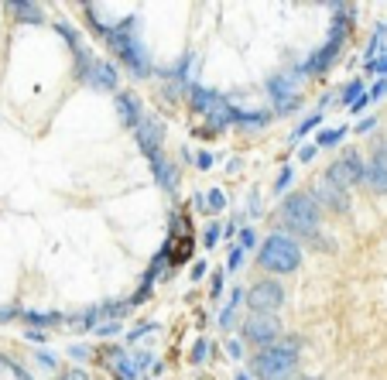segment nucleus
I'll use <instances>...</instances> for the list:
<instances>
[{
	"instance_id": "1",
	"label": "nucleus",
	"mask_w": 387,
	"mask_h": 380,
	"mask_svg": "<svg viewBox=\"0 0 387 380\" xmlns=\"http://www.w3.org/2000/svg\"><path fill=\"white\" fill-rule=\"evenodd\" d=\"M137 27H141L137 14H130V18H124L120 25L110 27L106 42H110L113 55L130 69V76H151V55H148V49L141 45Z\"/></svg>"
},
{
	"instance_id": "2",
	"label": "nucleus",
	"mask_w": 387,
	"mask_h": 380,
	"mask_svg": "<svg viewBox=\"0 0 387 380\" xmlns=\"http://www.w3.org/2000/svg\"><path fill=\"white\" fill-rule=\"evenodd\" d=\"M298 353H302V339L288 336V339H278L274 346H264L250 360V370L260 380H288L295 374V367H298Z\"/></svg>"
},
{
	"instance_id": "3",
	"label": "nucleus",
	"mask_w": 387,
	"mask_h": 380,
	"mask_svg": "<svg viewBox=\"0 0 387 380\" xmlns=\"http://www.w3.org/2000/svg\"><path fill=\"white\" fill-rule=\"evenodd\" d=\"M281 220L291 229H298L302 236H312L319 229V220H322V205L315 203L312 192H291L281 203Z\"/></svg>"
},
{
	"instance_id": "4",
	"label": "nucleus",
	"mask_w": 387,
	"mask_h": 380,
	"mask_svg": "<svg viewBox=\"0 0 387 380\" xmlns=\"http://www.w3.org/2000/svg\"><path fill=\"white\" fill-rule=\"evenodd\" d=\"M258 264L260 267H267V271H274V274H291V271L302 264V251H298L295 240L274 233V236H267V240L260 243Z\"/></svg>"
},
{
	"instance_id": "5",
	"label": "nucleus",
	"mask_w": 387,
	"mask_h": 380,
	"mask_svg": "<svg viewBox=\"0 0 387 380\" xmlns=\"http://www.w3.org/2000/svg\"><path fill=\"white\" fill-rule=\"evenodd\" d=\"M72 55H76V76L86 86H93V89H117V65L96 58L89 49H79Z\"/></svg>"
},
{
	"instance_id": "6",
	"label": "nucleus",
	"mask_w": 387,
	"mask_h": 380,
	"mask_svg": "<svg viewBox=\"0 0 387 380\" xmlns=\"http://www.w3.org/2000/svg\"><path fill=\"white\" fill-rule=\"evenodd\" d=\"M284 302V288L278 281H258L247 291V305L254 308V315H274Z\"/></svg>"
},
{
	"instance_id": "7",
	"label": "nucleus",
	"mask_w": 387,
	"mask_h": 380,
	"mask_svg": "<svg viewBox=\"0 0 387 380\" xmlns=\"http://www.w3.org/2000/svg\"><path fill=\"white\" fill-rule=\"evenodd\" d=\"M326 178L336 182V185H343V189H350V185H357V182L367 178V165H363V158L357 151H346L343 158H336L333 165H329Z\"/></svg>"
},
{
	"instance_id": "8",
	"label": "nucleus",
	"mask_w": 387,
	"mask_h": 380,
	"mask_svg": "<svg viewBox=\"0 0 387 380\" xmlns=\"http://www.w3.org/2000/svg\"><path fill=\"white\" fill-rule=\"evenodd\" d=\"M343 38H346V25H333V38H329L322 49L315 51V55H309V58H305L302 72H305V76H319V72H326V69L336 62V55H339Z\"/></svg>"
},
{
	"instance_id": "9",
	"label": "nucleus",
	"mask_w": 387,
	"mask_h": 380,
	"mask_svg": "<svg viewBox=\"0 0 387 380\" xmlns=\"http://www.w3.org/2000/svg\"><path fill=\"white\" fill-rule=\"evenodd\" d=\"M278 332H281V322L274 315H250L243 322V336L254 343V346H274L278 343Z\"/></svg>"
},
{
	"instance_id": "10",
	"label": "nucleus",
	"mask_w": 387,
	"mask_h": 380,
	"mask_svg": "<svg viewBox=\"0 0 387 380\" xmlns=\"http://www.w3.org/2000/svg\"><path fill=\"white\" fill-rule=\"evenodd\" d=\"M312 196H315V203H319V205L336 209V213H346V209H350V196H346V189H343V185H336V182H329L326 175L315 182Z\"/></svg>"
},
{
	"instance_id": "11",
	"label": "nucleus",
	"mask_w": 387,
	"mask_h": 380,
	"mask_svg": "<svg viewBox=\"0 0 387 380\" xmlns=\"http://www.w3.org/2000/svg\"><path fill=\"white\" fill-rule=\"evenodd\" d=\"M137 144H141V151L148 154V158H155L161 154V141H165V124L158 120V117H144L141 124H137Z\"/></svg>"
},
{
	"instance_id": "12",
	"label": "nucleus",
	"mask_w": 387,
	"mask_h": 380,
	"mask_svg": "<svg viewBox=\"0 0 387 380\" xmlns=\"http://www.w3.org/2000/svg\"><path fill=\"white\" fill-rule=\"evenodd\" d=\"M367 185L374 192H387V144L384 141L374 148L370 161H367Z\"/></svg>"
},
{
	"instance_id": "13",
	"label": "nucleus",
	"mask_w": 387,
	"mask_h": 380,
	"mask_svg": "<svg viewBox=\"0 0 387 380\" xmlns=\"http://www.w3.org/2000/svg\"><path fill=\"white\" fill-rule=\"evenodd\" d=\"M117 117H120V124L130 127V130H137V124L144 120L141 103H137L134 93H117Z\"/></svg>"
},
{
	"instance_id": "14",
	"label": "nucleus",
	"mask_w": 387,
	"mask_h": 380,
	"mask_svg": "<svg viewBox=\"0 0 387 380\" xmlns=\"http://www.w3.org/2000/svg\"><path fill=\"white\" fill-rule=\"evenodd\" d=\"M151 168H155L158 185H161L165 192H175V185H179V172H175V165H172L165 154H155V158H151Z\"/></svg>"
},
{
	"instance_id": "15",
	"label": "nucleus",
	"mask_w": 387,
	"mask_h": 380,
	"mask_svg": "<svg viewBox=\"0 0 387 380\" xmlns=\"http://www.w3.org/2000/svg\"><path fill=\"white\" fill-rule=\"evenodd\" d=\"M267 93H271L274 100H281V106H284V103H291V100H298V96H295V72L271 76V79H267Z\"/></svg>"
},
{
	"instance_id": "16",
	"label": "nucleus",
	"mask_w": 387,
	"mask_h": 380,
	"mask_svg": "<svg viewBox=\"0 0 387 380\" xmlns=\"http://www.w3.org/2000/svg\"><path fill=\"white\" fill-rule=\"evenodd\" d=\"M106 363L113 367V377L117 380H137V363L124 356V350H106Z\"/></svg>"
},
{
	"instance_id": "17",
	"label": "nucleus",
	"mask_w": 387,
	"mask_h": 380,
	"mask_svg": "<svg viewBox=\"0 0 387 380\" xmlns=\"http://www.w3.org/2000/svg\"><path fill=\"white\" fill-rule=\"evenodd\" d=\"M7 11H11L14 21H21V25H42V21H45L42 7H38V4H27V0H11Z\"/></svg>"
},
{
	"instance_id": "18",
	"label": "nucleus",
	"mask_w": 387,
	"mask_h": 380,
	"mask_svg": "<svg viewBox=\"0 0 387 380\" xmlns=\"http://www.w3.org/2000/svg\"><path fill=\"white\" fill-rule=\"evenodd\" d=\"M209 124L220 127V130H223V127H230V124H240V110L230 106V100H223V96H220V103L209 110Z\"/></svg>"
},
{
	"instance_id": "19",
	"label": "nucleus",
	"mask_w": 387,
	"mask_h": 380,
	"mask_svg": "<svg viewBox=\"0 0 387 380\" xmlns=\"http://www.w3.org/2000/svg\"><path fill=\"white\" fill-rule=\"evenodd\" d=\"M189 103H192V110L196 113H206L220 103V93H212V89H206V86H189Z\"/></svg>"
},
{
	"instance_id": "20",
	"label": "nucleus",
	"mask_w": 387,
	"mask_h": 380,
	"mask_svg": "<svg viewBox=\"0 0 387 380\" xmlns=\"http://www.w3.org/2000/svg\"><path fill=\"white\" fill-rule=\"evenodd\" d=\"M21 319H25L31 329H45V326H58V322H62L58 312H25Z\"/></svg>"
},
{
	"instance_id": "21",
	"label": "nucleus",
	"mask_w": 387,
	"mask_h": 380,
	"mask_svg": "<svg viewBox=\"0 0 387 380\" xmlns=\"http://www.w3.org/2000/svg\"><path fill=\"white\" fill-rule=\"evenodd\" d=\"M381 49H387V25H377L374 38H370V45H367V58H374Z\"/></svg>"
},
{
	"instance_id": "22",
	"label": "nucleus",
	"mask_w": 387,
	"mask_h": 380,
	"mask_svg": "<svg viewBox=\"0 0 387 380\" xmlns=\"http://www.w3.org/2000/svg\"><path fill=\"white\" fill-rule=\"evenodd\" d=\"M357 100H363V82H360V79H357V82H350V86H346V93H343V103H346L350 110L357 106Z\"/></svg>"
},
{
	"instance_id": "23",
	"label": "nucleus",
	"mask_w": 387,
	"mask_h": 380,
	"mask_svg": "<svg viewBox=\"0 0 387 380\" xmlns=\"http://www.w3.org/2000/svg\"><path fill=\"white\" fill-rule=\"evenodd\" d=\"M206 205H209V213H220V209H227V196H223L220 189H212L206 196Z\"/></svg>"
},
{
	"instance_id": "24",
	"label": "nucleus",
	"mask_w": 387,
	"mask_h": 380,
	"mask_svg": "<svg viewBox=\"0 0 387 380\" xmlns=\"http://www.w3.org/2000/svg\"><path fill=\"white\" fill-rule=\"evenodd\" d=\"M343 134H346V127H336V130H322V137H319V144H339L343 141Z\"/></svg>"
},
{
	"instance_id": "25",
	"label": "nucleus",
	"mask_w": 387,
	"mask_h": 380,
	"mask_svg": "<svg viewBox=\"0 0 387 380\" xmlns=\"http://www.w3.org/2000/svg\"><path fill=\"white\" fill-rule=\"evenodd\" d=\"M0 367H7V370H11L18 380H31V374H25V367H18V363H14V360H7V356H0Z\"/></svg>"
},
{
	"instance_id": "26",
	"label": "nucleus",
	"mask_w": 387,
	"mask_h": 380,
	"mask_svg": "<svg viewBox=\"0 0 387 380\" xmlns=\"http://www.w3.org/2000/svg\"><path fill=\"white\" fill-rule=\"evenodd\" d=\"M315 124H319V113H315V117H309V120H302V127H295L291 141H302V137H305V134H309V130H312Z\"/></svg>"
},
{
	"instance_id": "27",
	"label": "nucleus",
	"mask_w": 387,
	"mask_h": 380,
	"mask_svg": "<svg viewBox=\"0 0 387 380\" xmlns=\"http://www.w3.org/2000/svg\"><path fill=\"white\" fill-rule=\"evenodd\" d=\"M206 356H209V343L206 339H199L196 350H192V363H206Z\"/></svg>"
},
{
	"instance_id": "28",
	"label": "nucleus",
	"mask_w": 387,
	"mask_h": 380,
	"mask_svg": "<svg viewBox=\"0 0 387 380\" xmlns=\"http://www.w3.org/2000/svg\"><path fill=\"white\" fill-rule=\"evenodd\" d=\"M387 93V79H377V82H374V89H370V93H367V100L374 103V100H381V96H384Z\"/></svg>"
},
{
	"instance_id": "29",
	"label": "nucleus",
	"mask_w": 387,
	"mask_h": 380,
	"mask_svg": "<svg viewBox=\"0 0 387 380\" xmlns=\"http://www.w3.org/2000/svg\"><path fill=\"white\" fill-rule=\"evenodd\" d=\"M240 247H243V251H250V247H254V229H250V227L240 229Z\"/></svg>"
},
{
	"instance_id": "30",
	"label": "nucleus",
	"mask_w": 387,
	"mask_h": 380,
	"mask_svg": "<svg viewBox=\"0 0 387 380\" xmlns=\"http://www.w3.org/2000/svg\"><path fill=\"white\" fill-rule=\"evenodd\" d=\"M62 380H89V374H86L82 367H72V370H65V374H62Z\"/></svg>"
},
{
	"instance_id": "31",
	"label": "nucleus",
	"mask_w": 387,
	"mask_h": 380,
	"mask_svg": "<svg viewBox=\"0 0 387 380\" xmlns=\"http://www.w3.org/2000/svg\"><path fill=\"white\" fill-rule=\"evenodd\" d=\"M209 295H212V298H220V295H223V271H216V274H212V291H209Z\"/></svg>"
},
{
	"instance_id": "32",
	"label": "nucleus",
	"mask_w": 387,
	"mask_h": 380,
	"mask_svg": "<svg viewBox=\"0 0 387 380\" xmlns=\"http://www.w3.org/2000/svg\"><path fill=\"white\" fill-rule=\"evenodd\" d=\"M288 182H291V168H281V175H278V182H274V192L288 189Z\"/></svg>"
},
{
	"instance_id": "33",
	"label": "nucleus",
	"mask_w": 387,
	"mask_h": 380,
	"mask_svg": "<svg viewBox=\"0 0 387 380\" xmlns=\"http://www.w3.org/2000/svg\"><path fill=\"white\" fill-rule=\"evenodd\" d=\"M96 332H100V336H113V332H120V322H100Z\"/></svg>"
},
{
	"instance_id": "34",
	"label": "nucleus",
	"mask_w": 387,
	"mask_h": 380,
	"mask_svg": "<svg viewBox=\"0 0 387 380\" xmlns=\"http://www.w3.org/2000/svg\"><path fill=\"white\" fill-rule=\"evenodd\" d=\"M196 165H199L203 172H206V168H212V154H209V151H199V158H196Z\"/></svg>"
},
{
	"instance_id": "35",
	"label": "nucleus",
	"mask_w": 387,
	"mask_h": 380,
	"mask_svg": "<svg viewBox=\"0 0 387 380\" xmlns=\"http://www.w3.org/2000/svg\"><path fill=\"white\" fill-rule=\"evenodd\" d=\"M370 72H377L381 79H387V55L381 58V62H374V65H370Z\"/></svg>"
},
{
	"instance_id": "36",
	"label": "nucleus",
	"mask_w": 387,
	"mask_h": 380,
	"mask_svg": "<svg viewBox=\"0 0 387 380\" xmlns=\"http://www.w3.org/2000/svg\"><path fill=\"white\" fill-rule=\"evenodd\" d=\"M240 260H243V247H233V253H230V267H233V271L240 267Z\"/></svg>"
},
{
	"instance_id": "37",
	"label": "nucleus",
	"mask_w": 387,
	"mask_h": 380,
	"mask_svg": "<svg viewBox=\"0 0 387 380\" xmlns=\"http://www.w3.org/2000/svg\"><path fill=\"white\" fill-rule=\"evenodd\" d=\"M216 240H220V227H216V223H212V227L206 229V247H212V243H216Z\"/></svg>"
},
{
	"instance_id": "38",
	"label": "nucleus",
	"mask_w": 387,
	"mask_h": 380,
	"mask_svg": "<svg viewBox=\"0 0 387 380\" xmlns=\"http://www.w3.org/2000/svg\"><path fill=\"white\" fill-rule=\"evenodd\" d=\"M203 274H206V264H203V260H199V264H196V267H192V281H199V278H203Z\"/></svg>"
},
{
	"instance_id": "39",
	"label": "nucleus",
	"mask_w": 387,
	"mask_h": 380,
	"mask_svg": "<svg viewBox=\"0 0 387 380\" xmlns=\"http://www.w3.org/2000/svg\"><path fill=\"white\" fill-rule=\"evenodd\" d=\"M14 315H18V312H14V308H0V322H11V319H14Z\"/></svg>"
},
{
	"instance_id": "40",
	"label": "nucleus",
	"mask_w": 387,
	"mask_h": 380,
	"mask_svg": "<svg viewBox=\"0 0 387 380\" xmlns=\"http://www.w3.org/2000/svg\"><path fill=\"white\" fill-rule=\"evenodd\" d=\"M374 124H377V120H374V117H367V120H360V124H357V130H360V134H363V130H370V127H374Z\"/></svg>"
},
{
	"instance_id": "41",
	"label": "nucleus",
	"mask_w": 387,
	"mask_h": 380,
	"mask_svg": "<svg viewBox=\"0 0 387 380\" xmlns=\"http://www.w3.org/2000/svg\"><path fill=\"white\" fill-rule=\"evenodd\" d=\"M27 339H34V343H42V339H45V332H42V329H27Z\"/></svg>"
},
{
	"instance_id": "42",
	"label": "nucleus",
	"mask_w": 387,
	"mask_h": 380,
	"mask_svg": "<svg viewBox=\"0 0 387 380\" xmlns=\"http://www.w3.org/2000/svg\"><path fill=\"white\" fill-rule=\"evenodd\" d=\"M38 360H42L45 367H55V356L52 353H38Z\"/></svg>"
},
{
	"instance_id": "43",
	"label": "nucleus",
	"mask_w": 387,
	"mask_h": 380,
	"mask_svg": "<svg viewBox=\"0 0 387 380\" xmlns=\"http://www.w3.org/2000/svg\"><path fill=\"white\" fill-rule=\"evenodd\" d=\"M72 356H79V360H86V356H89V350H86V346H72Z\"/></svg>"
},
{
	"instance_id": "44",
	"label": "nucleus",
	"mask_w": 387,
	"mask_h": 380,
	"mask_svg": "<svg viewBox=\"0 0 387 380\" xmlns=\"http://www.w3.org/2000/svg\"><path fill=\"white\" fill-rule=\"evenodd\" d=\"M236 380H247V374H240V377H236Z\"/></svg>"
},
{
	"instance_id": "45",
	"label": "nucleus",
	"mask_w": 387,
	"mask_h": 380,
	"mask_svg": "<svg viewBox=\"0 0 387 380\" xmlns=\"http://www.w3.org/2000/svg\"><path fill=\"white\" fill-rule=\"evenodd\" d=\"M302 380H319V377H302Z\"/></svg>"
}]
</instances>
